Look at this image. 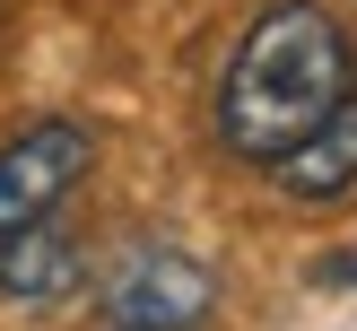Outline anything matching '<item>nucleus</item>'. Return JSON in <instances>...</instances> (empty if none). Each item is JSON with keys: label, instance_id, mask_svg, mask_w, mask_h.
Returning <instances> with one entry per match:
<instances>
[{"label": "nucleus", "instance_id": "6", "mask_svg": "<svg viewBox=\"0 0 357 331\" xmlns=\"http://www.w3.org/2000/svg\"><path fill=\"white\" fill-rule=\"evenodd\" d=\"M314 279H323V288H357V244H340V253H323V261H314Z\"/></svg>", "mask_w": 357, "mask_h": 331}, {"label": "nucleus", "instance_id": "1", "mask_svg": "<svg viewBox=\"0 0 357 331\" xmlns=\"http://www.w3.org/2000/svg\"><path fill=\"white\" fill-rule=\"evenodd\" d=\"M349 79H357V44H349L340 17L323 0H271L236 35V52L218 70V105H209L218 114V148L271 174L288 148H305L331 122Z\"/></svg>", "mask_w": 357, "mask_h": 331}, {"label": "nucleus", "instance_id": "4", "mask_svg": "<svg viewBox=\"0 0 357 331\" xmlns=\"http://www.w3.org/2000/svg\"><path fill=\"white\" fill-rule=\"evenodd\" d=\"M271 183H279V201H296V209H340V201H357V79H349V96L331 105L323 131L271 166Z\"/></svg>", "mask_w": 357, "mask_h": 331}, {"label": "nucleus", "instance_id": "5", "mask_svg": "<svg viewBox=\"0 0 357 331\" xmlns=\"http://www.w3.org/2000/svg\"><path fill=\"white\" fill-rule=\"evenodd\" d=\"M79 279H87V253L61 218H35L17 236H0V296L9 305H61Z\"/></svg>", "mask_w": 357, "mask_h": 331}, {"label": "nucleus", "instance_id": "2", "mask_svg": "<svg viewBox=\"0 0 357 331\" xmlns=\"http://www.w3.org/2000/svg\"><path fill=\"white\" fill-rule=\"evenodd\" d=\"M218 314V270L192 244H131L96 279V331H201Z\"/></svg>", "mask_w": 357, "mask_h": 331}, {"label": "nucleus", "instance_id": "3", "mask_svg": "<svg viewBox=\"0 0 357 331\" xmlns=\"http://www.w3.org/2000/svg\"><path fill=\"white\" fill-rule=\"evenodd\" d=\"M87 166H96V131L70 114L9 131L0 139V236H17L35 218H61V201L87 183Z\"/></svg>", "mask_w": 357, "mask_h": 331}]
</instances>
